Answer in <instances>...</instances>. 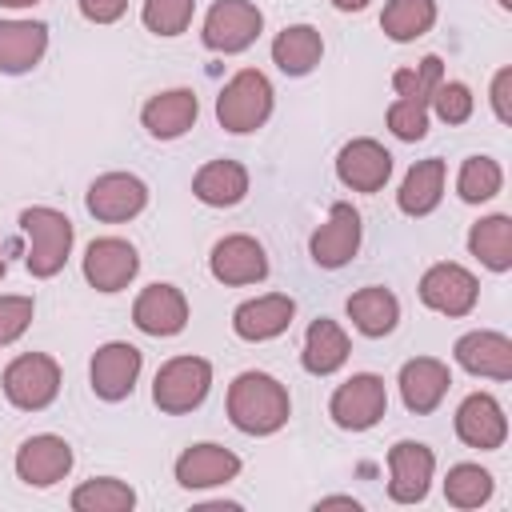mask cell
<instances>
[{
    "label": "cell",
    "instance_id": "1",
    "mask_svg": "<svg viewBox=\"0 0 512 512\" xmlns=\"http://www.w3.org/2000/svg\"><path fill=\"white\" fill-rule=\"evenodd\" d=\"M224 412H228V424L244 436H276L292 416V396H288V384L276 380L272 372L248 368L232 376L224 392Z\"/></svg>",
    "mask_w": 512,
    "mask_h": 512
},
{
    "label": "cell",
    "instance_id": "2",
    "mask_svg": "<svg viewBox=\"0 0 512 512\" xmlns=\"http://www.w3.org/2000/svg\"><path fill=\"white\" fill-rule=\"evenodd\" d=\"M20 232L28 240V252H24V268L32 280H52L64 272L68 256H72V244H76V228L72 220L60 212V208H48V204H28L20 208Z\"/></svg>",
    "mask_w": 512,
    "mask_h": 512
},
{
    "label": "cell",
    "instance_id": "3",
    "mask_svg": "<svg viewBox=\"0 0 512 512\" xmlns=\"http://www.w3.org/2000/svg\"><path fill=\"white\" fill-rule=\"evenodd\" d=\"M272 108H276L272 80L260 68H240L228 76V84L216 96V124L228 136H252L268 124Z\"/></svg>",
    "mask_w": 512,
    "mask_h": 512
},
{
    "label": "cell",
    "instance_id": "4",
    "mask_svg": "<svg viewBox=\"0 0 512 512\" xmlns=\"http://www.w3.org/2000/svg\"><path fill=\"white\" fill-rule=\"evenodd\" d=\"M60 384H64V372H60L56 356H48V352H20L0 372V392L20 412L52 408L60 396Z\"/></svg>",
    "mask_w": 512,
    "mask_h": 512
},
{
    "label": "cell",
    "instance_id": "5",
    "mask_svg": "<svg viewBox=\"0 0 512 512\" xmlns=\"http://www.w3.org/2000/svg\"><path fill=\"white\" fill-rule=\"evenodd\" d=\"M212 392V360L204 356H172L156 368L152 376V404L164 416H188L204 404V396Z\"/></svg>",
    "mask_w": 512,
    "mask_h": 512
},
{
    "label": "cell",
    "instance_id": "6",
    "mask_svg": "<svg viewBox=\"0 0 512 512\" xmlns=\"http://www.w3.org/2000/svg\"><path fill=\"white\" fill-rule=\"evenodd\" d=\"M328 416L340 432H368L388 416V384L376 372H352L328 396Z\"/></svg>",
    "mask_w": 512,
    "mask_h": 512
},
{
    "label": "cell",
    "instance_id": "7",
    "mask_svg": "<svg viewBox=\"0 0 512 512\" xmlns=\"http://www.w3.org/2000/svg\"><path fill=\"white\" fill-rule=\"evenodd\" d=\"M260 32H264V12L256 0H216L200 24L204 48L220 52V56L248 52L260 40Z\"/></svg>",
    "mask_w": 512,
    "mask_h": 512
},
{
    "label": "cell",
    "instance_id": "8",
    "mask_svg": "<svg viewBox=\"0 0 512 512\" xmlns=\"http://www.w3.org/2000/svg\"><path fill=\"white\" fill-rule=\"evenodd\" d=\"M360 240H364V220H360L356 204L336 200V204L328 208L324 224L312 228V236H308V256H312L316 268L336 272V268H344V264L356 260Z\"/></svg>",
    "mask_w": 512,
    "mask_h": 512
},
{
    "label": "cell",
    "instance_id": "9",
    "mask_svg": "<svg viewBox=\"0 0 512 512\" xmlns=\"http://www.w3.org/2000/svg\"><path fill=\"white\" fill-rule=\"evenodd\" d=\"M416 296H420L424 308H432L448 320H460L480 304V280L456 260H436V264L424 268V276L416 284Z\"/></svg>",
    "mask_w": 512,
    "mask_h": 512
},
{
    "label": "cell",
    "instance_id": "10",
    "mask_svg": "<svg viewBox=\"0 0 512 512\" xmlns=\"http://www.w3.org/2000/svg\"><path fill=\"white\" fill-rule=\"evenodd\" d=\"M144 372V352L128 340H108L88 360V388L104 404H120L136 392V380Z\"/></svg>",
    "mask_w": 512,
    "mask_h": 512
},
{
    "label": "cell",
    "instance_id": "11",
    "mask_svg": "<svg viewBox=\"0 0 512 512\" xmlns=\"http://www.w3.org/2000/svg\"><path fill=\"white\" fill-rule=\"evenodd\" d=\"M80 272L88 280V288L112 296V292H124L136 272H140V252L132 240L124 236H96L88 240L84 256H80Z\"/></svg>",
    "mask_w": 512,
    "mask_h": 512
},
{
    "label": "cell",
    "instance_id": "12",
    "mask_svg": "<svg viewBox=\"0 0 512 512\" xmlns=\"http://www.w3.org/2000/svg\"><path fill=\"white\" fill-rule=\"evenodd\" d=\"M72 464H76V452L56 432H36V436L20 440V448L12 456L16 480L28 488H56L60 480H68Z\"/></svg>",
    "mask_w": 512,
    "mask_h": 512
},
{
    "label": "cell",
    "instance_id": "13",
    "mask_svg": "<svg viewBox=\"0 0 512 512\" xmlns=\"http://www.w3.org/2000/svg\"><path fill=\"white\" fill-rule=\"evenodd\" d=\"M84 208L100 224H128L148 208V184L136 172H104L88 184Z\"/></svg>",
    "mask_w": 512,
    "mask_h": 512
},
{
    "label": "cell",
    "instance_id": "14",
    "mask_svg": "<svg viewBox=\"0 0 512 512\" xmlns=\"http://www.w3.org/2000/svg\"><path fill=\"white\" fill-rule=\"evenodd\" d=\"M208 272L216 284L224 288H248V284H260L268 276V252L256 236L248 232H228L212 244L208 252Z\"/></svg>",
    "mask_w": 512,
    "mask_h": 512
},
{
    "label": "cell",
    "instance_id": "15",
    "mask_svg": "<svg viewBox=\"0 0 512 512\" xmlns=\"http://www.w3.org/2000/svg\"><path fill=\"white\" fill-rule=\"evenodd\" d=\"M240 468H244V460H240L232 448H224V444H216V440H196V444H188V448L176 456L172 476H176V484H180L184 492H204V488H224V484H232V480L240 476Z\"/></svg>",
    "mask_w": 512,
    "mask_h": 512
},
{
    "label": "cell",
    "instance_id": "16",
    "mask_svg": "<svg viewBox=\"0 0 512 512\" xmlns=\"http://www.w3.org/2000/svg\"><path fill=\"white\" fill-rule=\"evenodd\" d=\"M192 320V308H188V296L168 284V280H156V284H144L132 300V324L144 332V336H156V340H168V336H180Z\"/></svg>",
    "mask_w": 512,
    "mask_h": 512
},
{
    "label": "cell",
    "instance_id": "17",
    "mask_svg": "<svg viewBox=\"0 0 512 512\" xmlns=\"http://www.w3.org/2000/svg\"><path fill=\"white\" fill-rule=\"evenodd\" d=\"M436 480V452L424 440H396L388 448V500L420 504Z\"/></svg>",
    "mask_w": 512,
    "mask_h": 512
},
{
    "label": "cell",
    "instance_id": "18",
    "mask_svg": "<svg viewBox=\"0 0 512 512\" xmlns=\"http://www.w3.org/2000/svg\"><path fill=\"white\" fill-rule=\"evenodd\" d=\"M456 440L476 452H496L508 440V412L492 392H468L452 416Z\"/></svg>",
    "mask_w": 512,
    "mask_h": 512
},
{
    "label": "cell",
    "instance_id": "19",
    "mask_svg": "<svg viewBox=\"0 0 512 512\" xmlns=\"http://www.w3.org/2000/svg\"><path fill=\"white\" fill-rule=\"evenodd\" d=\"M336 180L348 192L372 196L392 180V152L372 136H356L336 152Z\"/></svg>",
    "mask_w": 512,
    "mask_h": 512
},
{
    "label": "cell",
    "instance_id": "20",
    "mask_svg": "<svg viewBox=\"0 0 512 512\" xmlns=\"http://www.w3.org/2000/svg\"><path fill=\"white\" fill-rule=\"evenodd\" d=\"M396 388H400V400L412 416H432L452 388V368L440 356H412L400 364Z\"/></svg>",
    "mask_w": 512,
    "mask_h": 512
},
{
    "label": "cell",
    "instance_id": "21",
    "mask_svg": "<svg viewBox=\"0 0 512 512\" xmlns=\"http://www.w3.org/2000/svg\"><path fill=\"white\" fill-rule=\"evenodd\" d=\"M292 320H296V300L288 292H264V296L240 300L232 308V332L244 344L276 340V336H284L292 328Z\"/></svg>",
    "mask_w": 512,
    "mask_h": 512
},
{
    "label": "cell",
    "instance_id": "22",
    "mask_svg": "<svg viewBox=\"0 0 512 512\" xmlns=\"http://www.w3.org/2000/svg\"><path fill=\"white\" fill-rule=\"evenodd\" d=\"M452 360L480 380H512V340L496 328H472L452 344Z\"/></svg>",
    "mask_w": 512,
    "mask_h": 512
},
{
    "label": "cell",
    "instance_id": "23",
    "mask_svg": "<svg viewBox=\"0 0 512 512\" xmlns=\"http://www.w3.org/2000/svg\"><path fill=\"white\" fill-rule=\"evenodd\" d=\"M196 120H200V100L192 88H164L148 96L140 108V128L152 140H180L184 132L196 128Z\"/></svg>",
    "mask_w": 512,
    "mask_h": 512
},
{
    "label": "cell",
    "instance_id": "24",
    "mask_svg": "<svg viewBox=\"0 0 512 512\" xmlns=\"http://www.w3.org/2000/svg\"><path fill=\"white\" fill-rule=\"evenodd\" d=\"M352 356V340L344 332L340 320L332 316H316L304 332V348H300V368L308 376H336Z\"/></svg>",
    "mask_w": 512,
    "mask_h": 512
},
{
    "label": "cell",
    "instance_id": "25",
    "mask_svg": "<svg viewBox=\"0 0 512 512\" xmlns=\"http://www.w3.org/2000/svg\"><path fill=\"white\" fill-rule=\"evenodd\" d=\"M444 180H448V164H444L440 156L416 160V164L404 172L400 188H396V208H400L404 216H412V220L432 216V212L440 208V200H444Z\"/></svg>",
    "mask_w": 512,
    "mask_h": 512
},
{
    "label": "cell",
    "instance_id": "26",
    "mask_svg": "<svg viewBox=\"0 0 512 512\" xmlns=\"http://www.w3.org/2000/svg\"><path fill=\"white\" fill-rule=\"evenodd\" d=\"M344 312H348L352 328H356L360 336H368V340H384V336H392L396 324H400V300H396V292L384 288V284H364V288H356V292L344 300Z\"/></svg>",
    "mask_w": 512,
    "mask_h": 512
},
{
    "label": "cell",
    "instance_id": "27",
    "mask_svg": "<svg viewBox=\"0 0 512 512\" xmlns=\"http://www.w3.org/2000/svg\"><path fill=\"white\" fill-rule=\"evenodd\" d=\"M48 52V24L44 20H0V72L24 76Z\"/></svg>",
    "mask_w": 512,
    "mask_h": 512
},
{
    "label": "cell",
    "instance_id": "28",
    "mask_svg": "<svg viewBox=\"0 0 512 512\" xmlns=\"http://www.w3.org/2000/svg\"><path fill=\"white\" fill-rule=\"evenodd\" d=\"M248 168L240 164V160H228V156H220V160H208V164H200L196 168V176H192V196L200 200V204H208V208H236L244 196H248Z\"/></svg>",
    "mask_w": 512,
    "mask_h": 512
},
{
    "label": "cell",
    "instance_id": "29",
    "mask_svg": "<svg viewBox=\"0 0 512 512\" xmlns=\"http://www.w3.org/2000/svg\"><path fill=\"white\" fill-rule=\"evenodd\" d=\"M324 60V36L316 24H284L272 36V64L284 76H308Z\"/></svg>",
    "mask_w": 512,
    "mask_h": 512
},
{
    "label": "cell",
    "instance_id": "30",
    "mask_svg": "<svg viewBox=\"0 0 512 512\" xmlns=\"http://www.w3.org/2000/svg\"><path fill=\"white\" fill-rule=\"evenodd\" d=\"M468 252L496 276H504L512 268V216L508 212H492L480 216L468 228Z\"/></svg>",
    "mask_w": 512,
    "mask_h": 512
},
{
    "label": "cell",
    "instance_id": "31",
    "mask_svg": "<svg viewBox=\"0 0 512 512\" xmlns=\"http://www.w3.org/2000/svg\"><path fill=\"white\" fill-rule=\"evenodd\" d=\"M436 16H440L436 0H384L380 32H384L392 44H416L420 36L432 32Z\"/></svg>",
    "mask_w": 512,
    "mask_h": 512
},
{
    "label": "cell",
    "instance_id": "32",
    "mask_svg": "<svg viewBox=\"0 0 512 512\" xmlns=\"http://www.w3.org/2000/svg\"><path fill=\"white\" fill-rule=\"evenodd\" d=\"M72 512H132L136 508V488L120 476H92L72 488L68 496Z\"/></svg>",
    "mask_w": 512,
    "mask_h": 512
},
{
    "label": "cell",
    "instance_id": "33",
    "mask_svg": "<svg viewBox=\"0 0 512 512\" xmlns=\"http://www.w3.org/2000/svg\"><path fill=\"white\" fill-rule=\"evenodd\" d=\"M440 488H444V500H448L452 508L472 512V508H480V504L492 500V492H496V476H492L488 468L464 460V464H452V468H448V476H444Z\"/></svg>",
    "mask_w": 512,
    "mask_h": 512
},
{
    "label": "cell",
    "instance_id": "34",
    "mask_svg": "<svg viewBox=\"0 0 512 512\" xmlns=\"http://www.w3.org/2000/svg\"><path fill=\"white\" fill-rule=\"evenodd\" d=\"M500 188H504V168H500V160H492V156H484V152L464 156V164H460V172H456V196H460L464 204H488V200L500 196Z\"/></svg>",
    "mask_w": 512,
    "mask_h": 512
},
{
    "label": "cell",
    "instance_id": "35",
    "mask_svg": "<svg viewBox=\"0 0 512 512\" xmlns=\"http://www.w3.org/2000/svg\"><path fill=\"white\" fill-rule=\"evenodd\" d=\"M192 16H196V0H144L140 4V24L160 40L184 36Z\"/></svg>",
    "mask_w": 512,
    "mask_h": 512
},
{
    "label": "cell",
    "instance_id": "36",
    "mask_svg": "<svg viewBox=\"0 0 512 512\" xmlns=\"http://www.w3.org/2000/svg\"><path fill=\"white\" fill-rule=\"evenodd\" d=\"M428 112H432L440 124L456 128V124H468V120H472L476 96H472V88H468L464 80H448V76H444V80L436 84L432 100H428Z\"/></svg>",
    "mask_w": 512,
    "mask_h": 512
},
{
    "label": "cell",
    "instance_id": "37",
    "mask_svg": "<svg viewBox=\"0 0 512 512\" xmlns=\"http://www.w3.org/2000/svg\"><path fill=\"white\" fill-rule=\"evenodd\" d=\"M440 80H444V60H440V56H424L420 64H408V68H396V72H392L396 96L420 100V104L432 100V92H436Z\"/></svg>",
    "mask_w": 512,
    "mask_h": 512
},
{
    "label": "cell",
    "instance_id": "38",
    "mask_svg": "<svg viewBox=\"0 0 512 512\" xmlns=\"http://www.w3.org/2000/svg\"><path fill=\"white\" fill-rule=\"evenodd\" d=\"M384 124H388V132H392L396 140L416 144V140L428 136L432 112H428V104H420V100H404V96H396V100L388 104V112H384Z\"/></svg>",
    "mask_w": 512,
    "mask_h": 512
},
{
    "label": "cell",
    "instance_id": "39",
    "mask_svg": "<svg viewBox=\"0 0 512 512\" xmlns=\"http://www.w3.org/2000/svg\"><path fill=\"white\" fill-rule=\"evenodd\" d=\"M36 316V300L28 292H0V348H12Z\"/></svg>",
    "mask_w": 512,
    "mask_h": 512
},
{
    "label": "cell",
    "instance_id": "40",
    "mask_svg": "<svg viewBox=\"0 0 512 512\" xmlns=\"http://www.w3.org/2000/svg\"><path fill=\"white\" fill-rule=\"evenodd\" d=\"M488 104H492V116H496L500 124H512V68H508V64L492 72Z\"/></svg>",
    "mask_w": 512,
    "mask_h": 512
},
{
    "label": "cell",
    "instance_id": "41",
    "mask_svg": "<svg viewBox=\"0 0 512 512\" xmlns=\"http://www.w3.org/2000/svg\"><path fill=\"white\" fill-rule=\"evenodd\" d=\"M76 8L88 24H116L128 12V0H76Z\"/></svg>",
    "mask_w": 512,
    "mask_h": 512
},
{
    "label": "cell",
    "instance_id": "42",
    "mask_svg": "<svg viewBox=\"0 0 512 512\" xmlns=\"http://www.w3.org/2000/svg\"><path fill=\"white\" fill-rule=\"evenodd\" d=\"M316 508H352V512H360V500L356 496H320Z\"/></svg>",
    "mask_w": 512,
    "mask_h": 512
},
{
    "label": "cell",
    "instance_id": "43",
    "mask_svg": "<svg viewBox=\"0 0 512 512\" xmlns=\"http://www.w3.org/2000/svg\"><path fill=\"white\" fill-rule=\"evenodd\" d=\"M328 4H332L336 12H364L372 0H328Z\"/></svg>",
    "mask_w": 512,
    "mask_h": 512
},
{
    "label": "cell",
    "instance_id": "44",
    "mask_svg": "<svg viewBox=\"0 0 512 512\" xmlns=\"http://www.w3.org/2000/svg\"><path fill=\"white\" fill-rule=\"evenodd\" d=\"M40 0H0V8H12V12H20V8H36Z\"/></svg>",
    "mask_w": 512,
    "mask_h": 512
},
{
    "label": "cell",
    "instance_id": "45",
    "mask_svg": "<svg viewBox=\"0 0 512 512\" xmlns=\"http://www.w3.org/2000/svg\"><path fill=\"white\" fill-rule=\"evenodd\" d=\"M496 8H500V12H512V0H496Z\"/></svg>",
    "mask_w": 512,
    "mask_h": 512
},
{
    "label": "cell",
    "instance_id": "46",
    "mask_svg": "<svg viewBox=\"0 0 512 512\" xmlns=\"http://www.w3.org/2000/svg\"><path fill=\"white\" fill-rule=\"evenodd\" d=\"M4 272H8V264H4V256H0V280H4Z\"/></svg>",
    "mask_w": 512,
    "mask_h": 512
}]
</instances>
